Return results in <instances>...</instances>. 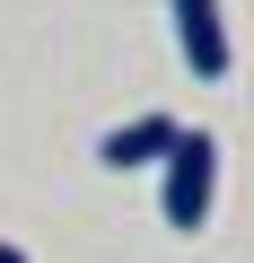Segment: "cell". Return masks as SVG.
Masks as SVG:
<instances>
[{"instance_id": "3", "label": "cell", "mask_w": 254, "mask_h": 263, "mask_svg": "<svg viewBox=\"0 0 254 263\" xmlns=\"http://www.w3.org/2000/svg\"><path fill=\"white\" fill-rule=\"evenodd\" d=\"M175 132H184L175 114H132V123H114L105 141H96V158H105V167H123V176H132V167H158V158L175 149Z\"/></svg>"}, {"instance_id": "4", "label": "cell", "mask_w": 254, "mask_h": 263, "mask_svg": "<svg viewBox=\"0 0 254 263\" xmlns=\"http://www.w3.org/2000/svg\"><path fill=\"white\" fill-rule=\"evenodd\" d=\"M0 263H27V254H18V246H9V237H0Z\"/></svg>"}, {"instance_id": "1", "label": "cell", "mask_w": 254, "mask_h": 263, "mask_svg": "<svg viewBox=\"0 0 254 263\" xmlns=\"http://www.w3.org/2000/svg\"><path fill=\"white\" fill-rule=\"evenodd\" d=\"M167 167V184H158V202H167V228H210V202H219V141L210 132H175V149L158 158Z\"/></svg>"}, {"instance_id": "2", "label": "cell", "mask_w": 254, "mask_h": 263, "mask_svg": "<svg viewBox=\"0 0 254 263\" xmlns=\"http://www.w3.org/2000/svg\"><path fill=\"white\" fill-rule=\"evenodd\" d=\"M175 9V53L193 79H228V18H219V0H167Z\"/></svg>"}]
</instances>
